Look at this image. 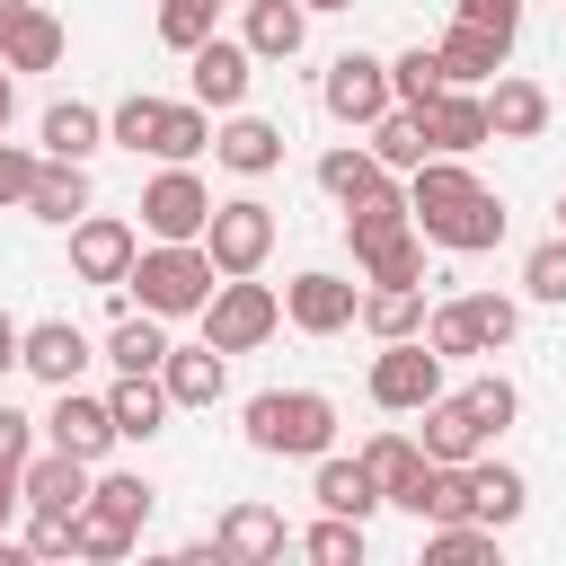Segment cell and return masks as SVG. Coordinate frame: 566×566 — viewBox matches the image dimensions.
Segmentation results:
<instances>
[{
    "label": "cell",
    "instance_id": "8",
    "mask_svg": "<svg viewBox=\"0 0 566 566\" xmlns=\"http://www.w3.org/2000/svg\"><path fill=\"white\" fill-rule=\"evenodd\" d=\"M142 221H150V239H203L212 186H203L186 159H168V177H150V195H142Z\"/></svg>",
    "mask_w": 566,
    "mask_h": 566
},
{
    "label": "cell",
    "instance_id": "43",
    "mask_svg": "<svg viewBox=\"0 0 566 566\" xmlns=\"http://www.w3.org/2000/svg\"><path fill=\"white\" fill-rule=\"evenodd\" d=\"M522 292H531V301H566V230L522 256Z\"/></svg>",
    "mask_w": 566,
    "mask_h": 566
},
{
    "label": "cell",
    "instance_id": "57",
    "mask_svg": "<svg viewBox=\"0 0 566 566\" xmlns=\"http://www.w3.org/2000/svg\"><path fill=\"white\" fill-rule=\"evenodd\" d=\"M0 9H9V0H0Z\"/></svg>",
    "mask_w": 566,
    "mask_h": 566
},
{
    "label": "cell",
    "instance_id": "55",
    "mask_svg": "<svg viewBox=\"0 0 566 566\" xmlns=\"http://www.w3.org/2000/svg\"><path fill=\"white\" fill-rule=\"evenodd\" d=\"M301 9H354V0H301Z\"/></svg>",
    "mask_w": 566,
    "mask_h": 566
},
{
    "label": "cell",
    "instance_id": "20",
    "mask_svg": "<svg viewBox=\"0 0 566 566\" xmlns=\"http://www.w3.org/2000/svg\"><path fill=\"white\" fill-rule=\"evenodd\" d=\"M212 159L239 168V177H265V168H283V133H274L265 115H230V124L212 133Z\"/></svg>",
    "mask_w": 566,
    "mask_h": 566
},
{
    "label": "cell",
    "instance_id": "10",
    "mask_svg": "<svg viewBox=\"0 0 566 566\" xmlns=\"http://www.w3.org/2000/svg\"><path fill=\"white\" fill-rule=\"evenodd\" d=\"M283 318H292L301 336H336V327L363 318V292H354L345 274H292V283H283Z\"/></svg>",
    "mask_w": 566,
    "mask_h": 566
},
{
    "label": "cell",
    "instance_id": "36",
    "mask_svg": "<svg viewBox=\"0 0 566 566\" xmlns=\"http://www.w3.org/2000/svg\"><path fill=\"white\" fill-rule=\"evenodd\" d=\"M389 88H398V106H433V97L451 88V71H442V53H433V44H416V53H398V62H389Z\"/></svg>",
    "mask_w": 566,
    "mask_h": 566
},
{
    "label": "cell",
    "instance_id": "51",
    "mask_svg": "<svg viewBox=\"0 0 566 566\" xmlns=\"http://www.w3.org/2000/svg\"><path fill=\"white\" fill-rule=\"evenodd\" d=\"M27 442H35V416L0 407V469H27Z\"/></svg>",
    "mask_w": 566,
    "mask_h": 566
},
{
    "label": "cell",
    "instance_id": "19",
    "mask_svg": "<svg viewBox=\"0 0 566 566\" xmlns=\"http://www.w3.org/2000/svg\"><path fill=\"white\" fill-rule=\"evenodd\" d=\"M486 124H495V142H539L548 133V88L539 80H495L486 88Z\"/></svg>",
    "mask_w": 566,
    "mask_h": 566
},
{
    "label": "cell",
    "instance_id": "37",
    "mask_svg": "<svg viewBox=\"0 0 566 566\" xmlns=\"http://www.w3.org/2000/svg\"><path fill=\"white\" fill-rule=\"evenodd\" d=\"M133 539H142V531H133V522H115V513H97V504H80V522H71V557H97V566H106V557H124Z\"/></svg>",
    "mask_w": 566,
    "mask_h": 566
},
{
    "label": "cell",
    "instance_id": "16",
    "mask_svg": "<svg viewBox=\"0 0 566 566\" xmlns=\"http://www.w3.org/2000/svg\"><path fill=\"white\" fill-rule=\"evenodd\" d=\"M345 239H354V256L371 265L380 248H398V239H416V203H407L398 186H380L371 203H354V212H345Z\"/></svg>",
    "mask_w": 566,
    "mask_h": 566
},
{
    "label": "cell",
    "instance_id": "2",
    "mask_svg": "<svg viewBox=\"0 0 566 566\" xmlns=\"http://www.w3.org/2000/svg\"><path fill=\"white\" fill-rule=\"evenodd\" d=\"M336 442V407L318 389H256L248 398V451H274V460H318Z\"/></svg>",
    "mask_w": 566,
    "mask_h": 566
},
{
    "label": "cell",
    "instance_id": "46",
    "mask_svg": "<svg viewBox=\"0 0 566 566\" xmlns=\"http://www.w3.org/2000/svg\"><path fill=\"white\" fill-rule=\"evenodd\" d=\"M363 274H371V283H424V230H416V239H398V248H380Z\"/></svg>",
    "mask_w": 566,
    "mask_h": 566
},
{
    "label": "cell",
    "instance_id": "34",
    "mask_svg": "<svg viewBox=\"0 0 566 566\" xmlns=\"http://www.w3.org/2000/svg\"><path fill=\"white\" fill-rule=\"evenodd\" d=\"M354 460L371 469V486H380V495H398V486H407V478L424 469V442H407V433H371V442H363Z\"/></svg>",
    "mask_w": 566,
    "mask_h": 566
},
{
    "label": "cell",
    "instance_id": "13",
    "mask_svg": "<svg viewBox=\"0 0 566 566\" xmlns=\"http://www.w3.org/2000/svg\"><path fill=\"white\" fill-rule=\"evenodd\" d=\"M18 486H27V504H35V513H80V504L97 495L88 460H80V451H62V442H53L44 460H27V469H18Z\"/></svg>",
    "mask_w": 566,
    "mask_h": 566
},
{
    "label": "cell",
    "instance_id": "33",
    "mask_svg": "<svg viewBox=\"0 0 566 566\" xmlns=\"http://www.w3.org/2000/svg\"><path fill=\"white\" fill-rule=\"evenodd\" d=\"M106 363H115V371H159V363H168L159 310H142V318L124 310V318H115V336H106Z\"/></svg>",
    "mask_w": 566,
    "mask_h": 566
},
{
    "label": "cell",
    "instance_id": "6",
    "mask_svg": "<svg viewBox=\"0 0 566 566\" xmlns=\"http://www.w3.org/2000/svg\"><path fill=\"white\" fill-rule=\"evenodd\" d=\"M203 248H212V265H221V274H256V265L274 256V212H265L256 195H230V203H212Z\"/></svg>",
    "mask_w": 566,
    "mask_h": 566
},
{
    "label": "cell",
    "instance_id": "17",
    "mask_svg": "<svg viewBox=\"0 0 566 566\" xmlns=\"http://www.w3.org/2000/svg\"><path fill=\"white\" fill-rule=\"evenodd\" d=\"M186 62H195V97H203V106H239V97H248V62H256L248 44H230V35H203Z\"/></svg>",
    "mask_w": 566,
    "mask_h": 566
},
{
    "label": "cell",
    "instance_id": "18",
    "mask_svg": "<svg viewBox=\"0 0 566 566\" xmlns=\"http://www.w3.org/2000/svg\"><path fill=\"white\" fill-rule=\"evenodd\" d=\"M106 407H115V433H124V442H150V433L168 424V407H177V398H168V380H159V371H124V380L106 389Z\"/></svg>",
    "mask_w": 566,
    "mask_h": 566
},
{
    "label": "cell",
    "instance_id": "31",
    "mask_svg": "<svg viewBox=\"0 0 566 566\" xmlns=\"http://www.w3.org/2000/svg\"><path fill=\"white\" fill-rule=\"evenodd\" d=\"M371 159H380V168H424V159H433L424 115H416V106H389V115L371 124Z\"/></svg>",
    "mask_w": 566,
    "mask_h": 566
},
{
    "label": "cell",
    "instance_id": "32",
    "mask_svg": "<svg viewBox=\"0 0 566 566\" xmlns=\"http://www.w3.org/2000/svg\"><path fill=\"white\" fill-rule=\"evenodd\" d=\"M318 186H327V195L354 212V203H371V195L389 186V168H380L371 150H354V142H345V150H327V159H318Z\"/></svg>",
    "mask_w": 566,
    "mask_h": 566
},
{
    "label": "cell",
    "instance_id": "21",
    "mask_svg": "<svg viewBox=\"0 0 566 566\" xmlns=\"http://www.w3.org/2000/svg\"><path fill=\"white\" fill-rule=\"evenodd\" d=\"M159 380H168V398H177V407H212L230 371H221V345L203 336V345H168V363H159Z\"/></svg>",
    "mask_w": 566,
    "mask_h": 566
},
{
    "label": "cell",
    "instance_id": "53",
    "mask_svg": "<svg viewBox=\"0 0 566 566\" xmlns=\"http://www.w3.org/2000/svg\"><path fill=\"white\" fill-rule=\"evenodd\" d=\"M18 345H27V327H18V318H9V310H0V371H9V363H18Z\"/></svg>",
    "mask_w": 566,
    "mask_h": 566
},
{
    "label": "cell",
    "instance_id": "47",
    "mask_svg": "<svg viewBox=\"0 0 566 566\" xmlns=\"http://www.w3.org/2000/svg\"><path fill=\"white\" fill-rule=\"evenodd\" d=\"M469 318H478L486 345H513V327H522V310H513L504 292H469Z\"/></svg>",
    "mask_w": 566,
    "mask_h": 566
},
{
    "label": "cell",
    "instance_id": "56",
    "mask_svg": "<svg viewBox=\"0 0 566 566\" xmlns=\"http://www.w3.org/2000/svg\"><path fill=\"white\" fill-rule=\"evenodd\" d=\"M557 212H566V195H557Z\"/></svg>",
    "mask_w": 566,
    "mask_h": 566
},
{
    "label": "cell",
    "instance_id": "14",
    "mask_svg": "<svg viewBox=\"0 0 566 566\" xmlns=\"http://www.w3.org/2000/svg\"><path fill=\"white\" fill-rule=\"evenodd\" d=\"M424 115V133H433V150H451V159H469L478 142H495V124H486V97H469L460 80L433 97V106H416Z\"/></svg>",
    "mask_w": 566,
    "mask_h": 566
},
{
    "label": "cell",
    "instance_id": "1",
    "mask_svg": "<svg viewBox=\"0 0 566 566\" xmlns=\"http://www.w3.org/2000/svg\"><path fill=\"white\" fill-rule=\"evenodd\" d=\"M407 203H416V230L433 239V248H460V256H478V248H495L504 239V203L451 159V150H433L424 168H407Z\"/></svg>",
    "mask_w": 566,
    "mask_h": 566
},
{
    "label": "cell",
    "instance_id": "29",
    "mask_svg": "<svg viewBox=\"0 0 566 566\" xmlns=\"http://www.w3.org/2000/svg\"><path fill=\"white\" fill-rule=\"evenodd\" d=\"M310 495H318L327 513H354V522H363L371 504H389V495L371 486V469H363V460H327V451H318V478H310Z\"/></svg>",
    "mask_w": 566,
    "mask_h": 566
},
{
    "label": "cell",
    "instance_id": "3",
    "mask_svg": "<svg viewBox=\"0 0 566 566\" xmlns=\"http://www.w3.org/2000/svg\"><path fill=\"white\" fill-rule=\"evenodd\" d=\"M212 248L203 239H159V248H142L133 256V292H142V310H159V318H186V310H203L212 301Z\"/></svg>",
    "mask_w": 566,
    "mask_h": 566
},
{
    "label": "cell",
    "instance_id": "4",
    "mask_svg": "<svg viewBox=\"0 0 566 566\" xmlns=\"http://www.w3.org/2000/svg\"><path fill=\"white\" fill-rule=\"evenodd\" d=\"M283 327V301L256 283V274H221L212 283V301H203V336L221 345V354H248V345H265Z\"/></svg>",
    "mask_w": 566,
    "mask_h": 566
},
{
    "label": "cell",
    "instance_id": "11",
    "mask_svg": "<svg viewBox=\"0 0 566 566\" xmlns=\"http://www.w3.org/2000/svg\"><path fill=\"white\" fill-rule=\"evenodd\" d=\"M62 44H71V35H62L53 9H35V0H9V9H0V62H9V71H53Z\"/></svg>",
    "mask_w": 566,
    "mask_h": 566
},
{
    "label": "cell",
    "instance_id": "48",
    "mask_svg": "<svg viewBox=\"0 0 566 566\" xmlns=\"http://www.w3.org/2000/svg\"><path fill=\"white\" fill-rule=\"evenodd\" d=\"M451 18H469V27H486V35H504V44H513L522 0H451Z\"/></svg>",
    "mask_w": 566,
    "mask_h": 566
},
{
    "label": "cell",
    "instance_id": "40",
    "mask_svg": "<svg viewBox=\"0 0 566 566\" xmlns=\"http://www.w3.org/2000/svg\"><path fill=\"white\" fill-rule=\"evenodd\" d=\"M88 504H97V513H115V522H133V531H142V522H150V478H133V469H106V478H97V495H88Z\"/></svg>",
    "mask_w": 566,
    "mask_h": 566
},
{
    "label": "cell",
    "instance_id": "26",
    "mask_svg": "<svg viewBox=\"0 0 566 566\" xmlns=\"http://www.w3.org/2000/svg\"><path fill=\"white\" fill-rule=\"evenodd\" d=\"M522 504H531V486H522V469H504V460H469V513L478 522H522Z\"/></svg>",
    "mask_w": 566,
    "mask_h": 566
},
{
    "label": "cell",
    "instance_id": "15",
    "mask_svg": "<svg viewBox=\"0 0 566 566\" xmlns=\"http://www.w3.org/2000/svg\"><path fill=\"white\" fill-rule=\"evenodd\" d=\"M18 363H27L35 380H53V389H71V380L88 371V336H80L71 318H35V327H27V345H18Z\"/></svg>",
    "mask_w": 566,
    "mask_h": 566
},
{
    "label": "cell",
    "instance_id": "52",
    "mask_svg": "<svg viewBox=\"0 0 566 566\" xmlns=\"http://www.w3.org/2000/svg\"><path fill=\"white\" fill-rule=\"evenodd\" d=\"M27 504V486H18V469H0V531H9V513Z\"/></svg>",
    "mask_w": 566,
    "mask_h": 566
},
{
    "label": "cell",
    "instance_id": "38",
    "mask_svg": "<svg viewBox=\"0 0 566 566\" xmlns=\"http://www.w3.org/2000/svg\"><path fill=\"white\" fill-rule=\"evenodd\" d=\"M159 124H168V97H124V106L106 115V142H124V150H159Z\"/></svg>",
    "mask_w": 566,
    "mask_h": 566
},
{
    "label": "cell",
    "instance_id": "42",
    "mask_svg": "<svg viewBox=\"0 0 566 566\" xmlns=\"http://www.w3.org/2000/svg\"><path fill=\"white\" fill-rule=\"evenodd\" d=\"M460 398H469V416H478V424H486V442H495V433H504V424H513V407H522V398H513V380H504V371H478V380H469V389H460Z\"/></svg>",
    "mask_w": 566,
    "mask_h": 566
},
{
    "label": "cell",
    "instance_id": "12",
    "mask_svg": "<svg viewBox=\"0 0 566 566\" xmlns=\"http://www.w3.org/2000/svg\"><path fill=\"white\" fill-rule=\"evenodd\" d=\"M44 433H53L62 451H80V460H106V451L124 442V433H115V407H106V398H80V380H71V389L53 398Z\"/></svg>",
    "mask_w": 566,
    "mask_h": 566
},
{
    "label": "cell",
    "instance_id": "28",
    "mask_svg": "<svg viewBox=\"0 0 566 566\" xmlns=\"http://www.w3.org/2000/svg\"><path fill=\"white\" fill-rule=\"evenodd\" d=\"M424 283H380V292H363V327L389 345V336H424Z\"/></svg>",
    "mask_w": 566,
    "mask_h": 566
},
{
    "label": "cell",
    "instance_id": "49",
    "mask_svg": "<svg viewBox=\"0 0 566 566\" xmlns=\"http://www.w3.org/2000/svg\"><path fill=\"white\" fill-rule=\"evenodd\" d=\"M71 522H80V513H35V522H27V548H35V557H71Z\"/></svg>",
    "mask_w": 566,
    "mask_h": 566
},
{
    "label": "cell",
    "instance_id": "54",
    "mask_svg": "<svg viewBox=\"0 0 566 566\" xmlns=\"http://www.w3.org/2000/svg\"><path fill=\"white\" fill-rule=\"evenodd\" d=\"M9 106H18V88H9V62H0V124H9Z\"/></svg>",
    "mask_w": 566,
    "mask_h": 566
},
{
    "label": "cell",
    "instance_id": "44",
    "mask_svg": "<svg viewBox=\"0 0 566 566\" xmlns=\"http://www.w3.org/2000/svg\"><path fill=\"white\" fill-rule=\"evenodd\" d=\"M195 150H212L203 97H195V106H168V124H159V159H195Z\"/></svg>",
    "mask_w": 566,
    "mask_h": 566
},
{
    "label": "cell",
    "instance_id": "41",
    "mask_svg": "<svg viewBox=\"0 0 566 566\" xmlns=\"http://www.w3.org/2000/svg\"><path fill=\"white\" fill-rule=\"evenodd\" d=\"M212 18H221V0H159V44L195 53V44L212 35Z\"/></svg>",
    "mask_w": 566,
    "mask_h": 566
},
{
    "label": "cell",
    "instance_id": "24",
    "mask_svg": "<svg viewBox=\"0 0 566 566\" xmlns=\"http://www.w3.org/2000/svg\"><path fill=\"white\" fill-rule=\"evenodd\" d=\"M310 35V9L301 0H248V53L256 62H292Z\"/></svg>",
    "mask_w": 566,
    "mask_h": 566
},
{
    "label": "cell",
    "instance_id": "45",
    "mask_svg": "<svg viewBox=\"0 0 566 566\" xmlns=\"http://www.w3.org/2000/svg\"><path fill=\"white\" fill-rule=\"evenodd\" d=\"M301 548H310L318 566H354V557H363V522H354V513H327V522H318Z\"/></svg>",
    "mask_w": 566,
    "mask_h": 566
},
{
    "label": "cell",
    "instance_id": "7",
    "mask_svg": "<svg viewBox=\"0 0 566 566\" xmlns=\"http://www.w3.org/2000/svg\"><path fill=\"white\" fill-rule=\"evenodd\" d=\"M318 97H327V115H336V124H380V115L398 106V88H389V62H371V53H336Z\"/></svg>",
    "mask_w": 566,
    "mask_h": 566
},
{
    "label": "cell",
    "instance_id": "35",
    "mask_svg": "<svg viewBox=\"0 0 566 566\" xmlns=\"http://www.w3.org/2000/svg\"><path fill=\"white\" fill-rule=\"evenodd\" d=\"M424 557H433V566H486V557H495V522H478V513H469V522H433Z\"/></svg>",
    "mask_w": 566,
    "mask_h": 566
},
{
    "label": "cell",
    "instance_id": "30",
    "mask_svg": "<svg viewBox=\"0 0 566 566\" xmlns=\"http://www.w3.org/2000/svg\"><path fill=\"white\" fill-rule=\"evenodd\" d=\"M97 142H106V115L97 106H80V97L44 106V159H88Z\"/></svg>",
    "mask_w": 566,
    "mask_h": 566
},
{
    "label": "cell",
    "instance_id": "39",
    "mask_svg": "<svg viewBox=\"0 0 566 566\" xmlns=\"http://www.w3.org/2000/svg\"><path fill=\"white\" fill-rule=\"evenodd\" d=\"M424 345H433L442 363H460V354H486V336H478V318H469V301H442V310L424 318Z\"/></svg>",
    "mask_w": 566,
    "mask_h": 566
},
{
    "label": "cell",
    "instance_id": "22",
    "mask_svg": "<svg viewBox=\"0 0 566 566\" xmlns=\"http://www.w3.org/2000/svg\"><path fill=\"white\" fill-rule=\"evenodd\" d=\"M433 53H442V71H451V80H460V88H469V80H495V71H504V53H513V44H504V35H486V27H469V18H451V27H442V44H433Z\"/></svg>",
    "mask_w": 566,
    "mask_h": 566
},
{
    "label": "cell",
    "instance_id": "9",
    "mask_svg": "<svg viewBox=\"0 0 566 566\" xmlns=\"http://www.w3.org/2000/svg\"><path fill=\"white\" fill-rule=\"evenodd\" d=\"M133 256H142V239H133L124 221H106V212H80V221H71V274H80V283H106V292H115V283L133 274Z\"/></svg>",
    "mask_w": 566,
    "mask_h": 566
},
{
    "label": "cell",
    "instance_id": "23",
    "mask_svg": "<svg viewBox=\"0 0 566 566\" xmlns=\"http://www.w3.org/2000/svg\"><path fill=\"white\" fill-rule=\"evenodd\" d=\"M478 451H486V424L469 416V398H433L424 407V460H460L469 469Z\"/></svg>",
    "mask_w": 566,
    "mask_h": 566
},
{
    "label": "cell",
    "instance_id": "5",
    "mask_svg": "<svg viewBox=\"0 0 566 566\" xmlns=\"http://www.w3.org/2000/svg\"><path fill=\"white\" fill-rule=\"evenodd\" d=\"M433 398H442V354H433L424 336H389L380 363H371V407H389V416H424Z\"/></svg>",
    "mask_w": 566,
    "mask_h": 566
},
{
    "label": "cell",
    "instance_id": "50",
    "mask_svg": "<svg viewBox=\"0 0 566 566\" xmlns=\"http://www.w3.org/2000/svg\"><path fill=\"white\" fill-rule=\"evenodd\" d=\"M35 168H44V159H27L18 142H0V203H27V186H35Z\"/></svg>",
    "mask_w": 566,
    "mask_h": 566
},
{
    "label": "cell",
    "instance_id": "25",
    "mask_svg": "<svg viewBox=\"0 0 566 566\" xmlns=\"http://www.w3.org/2000/svg\"><path fill=\"white\" fill-rule=\"evenodd\" d=\"M27 212H35V221H80V212H88V168H80V159H44L35 186H27Z\"/></svg>",
    "mask_w": 566,
    "mask_h": 566
},
{
    "label": "cell",
    "instance_id": "27",
    "mask_svg": "<svg viewBox=\"0 0 566 566\" xmlns=\"http://www.w3.org/2000/svg\"><path fill=\"white\" fill-rule=\"evenodd\" d=\"M221 557H283V513L274 504H230L221 531H212Z\"/></svg>",
    "mask_w": 566,
    "mask_h": 566
}]
</instances>
